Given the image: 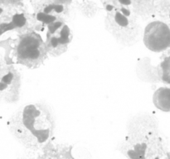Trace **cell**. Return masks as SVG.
I'll return each mask as SVG.
<instances>
[{
  "label": "cell",
  "mask_w": 170,
  "mask_h": 159,
  "mask_svg": "<svg viewBox=\"0 0 170 159\" xmlns=\"http://www.w3.org/2000/svg\"><path fill=\"white\" fill-rule=\"evenodd\" d=\"M7 126L19 144L27 149L37 150L49 143L56 123L47 105L34 103L21 107L8 119Z\"/></svg>",
  "instance_id": "1"
},
{
  "label": "cell",
  "mask_w": 170,
  "mask_h": 159,
  "mask_svg": "<svg viewBox=\"0 0 170 159\" xmlns=\"http://www.w3.org/2000/svg\"><path fill=\"white\" fill-rule=\"evenodd\" d=\"M21 76L14 65L0 57V104H12L19 100Z\"/></svg>",
  "instance_id": "6"
},
{
  "label": "cell",
  "mask_w": 170,
  "mask_h": 159,
  "mask_svg": "<svg viewBox=\"0 0 170 159\" xmlns=\"http://www.w3.org/2000/svg\"><path fill=\"white\" fill-rule=\"evenodd\" d=\"M146 47L154 52H161L169 46V28L166 24L155 21L146 26L144 34Z\"/></svg>",
  "instance_id": "8"
},
{
  "label": "cell",
  "mask_w": 170,
  "mask_h": 159,
  "mask_svg": "<svg viewBox=\"0 0 170 159\" xmlns=\"http://www.w3.org/2000/svg\"><path fill=\"white\" fill-rule=\"evenodd\" d=\"M3 12L0 15V37L5 32L17 33L34 30L36 22L33 15L20 1H0Z\"/></svg>",
  "instance_id": "4"
},
{
  "label": "cell",
  "mask_w": 170,
  "mask_h": 159,
  "mask_svg": "<svg viewBox=\"0 0 170 159\" xmlns=\"http://www.w3.org/2000/svg\"><path fill=\"white\" fill-rule=\"evenodd\" d=\"M36 22L34 31L38 32L47 25L58 21L65 22L69 10V4L66 1H32Z\"/></svg>",
  "instance_id": "5"
},
{
  "label": "cell",
  "mask_w": 170,
  "mask_h": 159,
  "mask_svg": "<svg viewBox=\"0 0 170 159\" xmlns=\"http://www.w3.org/2000/svg\"><path fill=\"white\" fill-rule=\"evenodd\" d=\"M169 90L168 89H160L153 96L155 106L162 111H168L169 109Z\"/></svg>",
  "instance_id": "9"
},
{
  "label": "cell",
  "mask_w": 170,
  "mask_h": 159,
  "mask_svg": "<svg viewBox=\"0 0 170 159\" xmlns=\"http://www.w3.org/2000/svg\"><path fill=\"white\" fill-rule=\"evenodd\" d=\"M0 47L4 50L6 63L22 65L29 69L39 67L48 57L43 38L34 30L11 35L0 41Z\"/></svg>",
  "instance_id": "2"
},
{
  "label": "cell",
  "mask_w": 170,
  "mask_h": 159,
  "mask_svg": "<svg viewBox=\"0 0 170 159\" xmlns=\"http://www.w3.org/2000/svg\"><path fill=\"white\" fill-rule=\"evenodd\" d=\"M2 12H3V9H2V8L1 7H0V15L2 14Z\"/></svg>",
  "instance_id": "10"
},
{
  "label": "cell",
  "mask_w": 170,
  "mask_h": 159,
  "mask_svg": "<svg viewBox=\"0 0 170 159\" xmlns=\"http://www.w3.org/2000/svg\"><path fill=\"white\" fill-rule=\"evenodd\" d=\"M41 31H45L44 41L48 54L53 57H58L67 51L72 39V34L65 22H54Z\"/></svg>",
  "instance_id": "7"
},
{
  "label": "cell",
  "mask_w": 170,
  "mask_h": 159,
  "mask_svg": "<svg viewBox=\"0 0 170 159\" xmlns=\"http://www.w3.org/2000/svg\"><path fill=\"white\" fill-rule=\"evenodd\" d=\"M105 4L106 27L118 41L126 44L135 40L139 34V24L134 13L126 4L113 2Z\"/></svg>",
  "instance_id": "3"
}]
</instances>
